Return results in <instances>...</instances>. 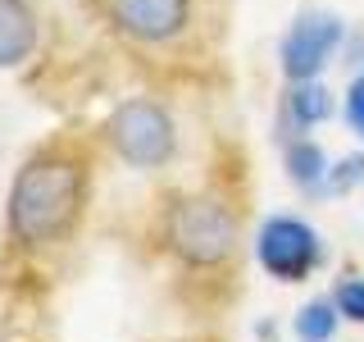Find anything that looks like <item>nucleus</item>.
Returning <instances> with one entry per match:
<instances>
[{
  "label": "nucleus",
  "instance_id": "1",
  "mask_svg": "<svg viewBox=\"0 0 364 342\" xmlns=\"http://www.w3.org/2000/svg\"><path fill=\"white\" fill-rule=\"evenodd\" d=\"M82 165L68 155H37L18 169L9 187V228L18 242H55L73 228L82 210Z\"/></svg>",
  "mask_w": 364,
  "mask_h": 342
},
{
  "label": "nucleus",
  "instance_id": "2",
  "mask_svg": "<svg viewBox=\"0 0 364 342\" xmlns=\"http://www.w3.org/2000/svg\"><path fill=\"white\" fill-rule=\"evenodd\" d=\"M164 237L182 260H191V265H219L237 247V219H232V210L214 197H182V201H173V210H168Z\"/></svg>",
  "mask_w": 364,
  "mask_h": 342
},
{
  "label": "nucleus",
  "instance_id": "3",
  "mask_svg": "<svg viewBox=\"0 0 364 342\" xmlns=\"http://www.w3.org/2000/svg\"><path fill=\"white\" fill-rule=\"evenodd\" d=\"M109 146L136 169H159L173 160V119L155 100H123L105 123Z\"/></svg>",
  "mask_w": 364,
  "mask_h": 342
},
{
  "label": "nucleus",
  "instance_id": "4",
  "mask_svg": "<svg viewBox=\"0 0 364 342\" xmlns=\"http://www.w3.org/2000/svg\"><path fill=\"white\" fill-rule=\"evenodd\" d=\"M341 37H346V28H341L337 14H328V9H310V14H301L287 28V37H282V73H287L291 83L318 78V68L337 55Z\"/></svg>",
  "mask_w": 364,
  "mask_h": 342
},
{
  "label": "nucleus",
  "instance_id": "5",
  "mask_svg": "<svg viewBox=\"0 0 364 342\" xmlns=\"http://www.w3.org/2000/svg\"><path fill=\"white\" fill-rule=\"evenodd\" d=\"M255 251H259V265H264L273 279L296 283L318 265V233L310 224L291 219V214H278V219H269L259 228Z\"/></svg>",
  "mask_w": 364,
  "mask_h": 342
},
{
  "label": "nucleus",
  "instance_id": "6",
  "mask_svg": "<svg viewBox=\"0 0 364 342\" xmlns=\"http://www.w3.org/2000/svg\"><path fill=\"white\" fill-rule=\"evenodd\" d=\"M109 19L136 41H168L187 28V0H109Z\"/></svg>",
  "mask_w": 364,
  "mask_h": 342
},
{
  "label": "nucleus",
  "instance_id": "7",
  "mask_svg": "<svg viewBox=\"0 0 364 342\" xmlns=\"http://www.w3.org/2000/svg\"><path fill=\"white\" fill-rule=\"evenodd\" d=\"M37 51V9L28 0H0V68H14Z\"/></svg>",
  "mask_w": 364,
  "mask_h": 342
},
{
  "label": "nucleus",
  "instance_id": "8",
  "mask_svg": "<svg viewBox=\"0 0 364 342\" xmlns=\"http://www.w3.org/2000/svg\"><path fill=\"white\" fill-rule=\"evenodd\" d=\"M337 301H328V296H318V301H305L301 311H296L291 319V328H296V338L301 342H328L333 338V328H337Z\"/></svg>",
  "mask_w": 364,
  "mask_h": 342
},
{
  "label": "nucleus",
  "instance_id": "9",
  "mask_svg": "<svg viewBox=\"0 0 364 342\" xmlns=\"http://www.w3.org/2000/svg\"><path fill=\"white\" fill-rule=\"evenodd\" d=\"M287 174H291V182H301V187H318V182L328 178V160H323V151H318L314 142H291Z\"/></svg>",
  "mask_w": 364,
  "mask_h": 342
},
{
  "label": "nucleus",
  "instance_id": "10",
  "mask_svg": "<svg viewBox=\"0 0 364 342\" xmlns=\"http://www.w3.org/2000/svg\"><path fill=\"white\" fill-rule=\"evenodd\" d=\"M328 114H333V96H328V87H318L314 78H305V83L291 91V119L310 128V123H323Z\"/></svg>",
  "mask_w": 364,
  "mask_h": 342
},
{
  "label": "nucleus",
  "instance_id": "11",
  "mask_svg": "<svg viewBox=\"0 0 364 342\" xmlns=\"http://www.w3.org/2000/svg\"><path fill=\"white\" fill-rule=\"evenodd\" d=\"M337 311L346 319H360L364 324V279H346L337 288Z\"/></svg>",
  "mask_w": 364,
  "mask_h": 342
},
{
  "label": "nucleus",
  "instance_id": "12",
  "mask_svg": "<svg viewBox=\"0 0 364 342\" xmlns=\"http://www.w3.org/2000/svg\"><path fill=\"white\" fill-rule=\"evenodd\" d=\"M364 178V155H350V160H341L337 165V174H328V192H346V187H355V182Z\"/></svg>",
  "mask_w": 364,
  "mask_h": 342
},
{
  "label": "nucleus",
  "instance_id": "13",
  "mask_svg": "<svg viewBox=\"0 0 364 342\" xmlns=\"http://www.w3.org/2000/svg\"><path fill=\"white\" fill-rule=\"evenodd\" d=\"M346 123L364 137V78H355L350 91H346Z\"/></svg>",
  "mask_w": 364,
  "mask_h": 342
},
{
  "label": "nucleus",
  "instance_id": "14",
  "mask_svg": "<svg viewBox=\"0 0 364 342\" xmlns=\"http://www.w3.org/2000/svg\"><path fill=\"white\" fill-rule=\"evenodd\" d=\"M105 5H109V0H105Z\"/></svg>",
  "mask_w": 364,
  "mask_h": 342
}]
</instances>
